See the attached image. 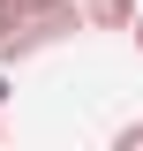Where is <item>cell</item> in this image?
<instances>
[{"label": "cell", "instance_id": "obj_1", "mask_svg": "<svg viewBox=\"0 0 143 151\" xmlns=\"http://www.w3.org/2000/svg\"><path fill=\"white\" fill-rule=\"evenodd\" d=\"M83 8V30H128L136 23V0H75Z\"/></svg>", "mask_w": 143, "mask_h": 151}, {"label": "cell", "instance_id": "obj_2", "mask_svg": "<svg viewBox=\"0 0 143 151\" xmlns=\"http://www.w3.org/2000/svg\"><path fill=\"white\" fill-rule=\"evenodd\" d=\"M23 15H30V8H23V0H0V45H8V38L23 30Z\"/></svg>", "mask_w": 143, "mask_h": 151}, {"label": "cell", "instance_id": "obj_3", "mask_svg": "<svg viewBox=\"0 0 143 151\" xmlns=\"http://www.w3.org/2000/svg\"><path fill=\"white\" fill-rule=\"evenodd\" d=\"M113 151H143V121H121L113 129Z\"/></svg>", "mask_w": 143, "mask_h": 151}, {"label": "cell", "instance_id": "obj_4", "mask_svg": "<svg viewBox=\"0 0 143 151\" xmlns=\"http://www.w3.org/2000/svg\"><path fill=\"white\" fill-rule=\"evenodd\" d=\"M8 98H15V76H8V68H0V106H8Z\"/></svg>", "mask_w": 143, "mask_h": 151}, {"label": "cell", "instance_id": "obj_5", "mask_svg": "<svg viewBox=\"0 0 143 151\" xmlns=\"http://www.w3.org/2000/svg\"><path fill=\"white\" fill-rule=\"evenodd\" d=\"M128 38H136V53H143V8H136V23H128Z\"/></svg>", "mask_w": 143, "mask_h": 151}, {"label": "cell", "instance_id": "obj_6", "mask_svg": "<svg viewBox=\"0 0 143 151\" xmlns=\"http://www.w3.org/2000/svg\"><path fill=\"white\" fill-rule=\"evenodd\" d=\"M23 8H60V0H23Z\"/></svg>", "mask_w": 143, "mask_h": 151}, {"label": "cell", "instance_id": "obj_7", "mask_svg": "<svg viewBox=\"0 0 143 151\" xmlns=\"http://www.w3.org/2000/svg\"><path fill=\"white\" fill-rule=\"evenodd\" d=\"M0 136H8V121H0Z\"/></svg>", "mask_w": 143, "mask_h": 151}]
</instances>
